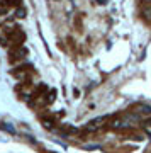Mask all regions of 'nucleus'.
Wrapping results in <instances>:
<instances>
[{"label":"nucleus","instance_id":"f257e3e1","mask_svg":"<svg viewBox=\"0 0 151 153\" xmlns=\"http://www.w3.org/2000/svg\"><path fill=\"white\" fill-rule=\"evenodd\" d=\"M143 16H144L148 21H151V5H148V7L143 9Z\"/></svg>","mask_w":151,"mask_h":153},{"label":"nucleus","instance_id":"f03ea898","mask_svg":"<svg viewBox=\"0 0 151 153\" xmlns=\"http://www.w3.org/2000/svg\"><path fill=\"white\" fill-rule=\"evenodd\" d=\"M0 14H5V7L4 5H0Z\"/></svg>","mask_w":151,"mask_h":153},{"label":"nucleus","instance_id":"7ed1b4c3","mask_svg":"<svg viewBox=\"0 0 151 153\" xmlns=\"http://www.w3.org/2000/svg\"><path fill=\"white\" fill-rule=\"evenodd\" d=\"M143 2H148V4H151V0H143Z\"/></svg>","mask_w":151,"mask_h":153}]
</instances>
